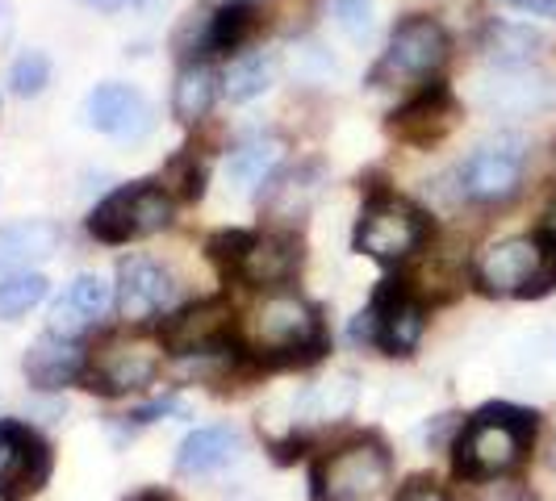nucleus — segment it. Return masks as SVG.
Returning a JSON list of instances; mask_svg holds the SVG:
<instances>
[{"instance_id": "7ed1b4c3", "label": "nucleus", "mask_w": 556, "mask_h": 501, "mask_svg": "<svg viewBox=\"0 0 556 501\" xmlns=\"http://www.w3.org/2000/svg\"><path fill=\"white\" fill-rule=\"evenodd\" d=\"M390 480V455L381 444H348L314 468L318 501H372Z\"/></svg>"}, {"instance_id": "a211bd4d", "label": "nucleus", "mask_w": 556, "mask_h": 501, "mask_svg": "<svg viewBox=\"0 0 556 501\" xmlns=\"http://www.w3.org/2000/svg\"><path fill=\"white\" fill-rule=\"evenodd\" d=\"M59 251V226L55 222H17L0 230V272H17L29 264H42Z\"/></svg>"}, {"instance_id": "412c9836", "label": "nucleus", "mask_w": 556, "mask_h": 501, "mask_svg": "<svg viewBox=\"0 0 556 501\" xmlns=\"http://www.w3.org/2000/svg\"><path fill=\"white\" fill-rule=\"evenodd\" d=\"M280 146L277 139H248V142H239L235 151H230V180L243 189V193H251L255 184H264L268 176H273V167L280 164Z\"/></svg>"}, {"instance_id": "39448f33", "label": "nucleus", "mask_w": 556, "mask_h": 501, "mask_svg": "<svg viewBox=\"0 0 556 501\" xmlns=\"http://www.w3.org/2000/svg\"><path fill=\"white\" fill-rule=\"evenodd\" d=\"M418 334H422V306L410 297V288L402 280H386L377 288L372 306L352 322V338L356 343L386 347L390 356H410Z\"/></svg>"}, {"instance_id": "6e6552de", "label": "nucleus", "mask_w": 556, "mask_h": 501, "mask_svg": "<svg viewBox=\"0 0 556 501\" xmlns=\"http://www.w3.org/2000/svg\"><path fill=\"white\" fill-rule=\"evenodd\" d=\"M51 476V451L47 444L17 426L0 422V493H34Z\"/></svg>"}, {"instance_id": "5701e85b", "label": "nucleus", "mask_w": 556, "mask_h": 501, "mask_svg": "<svg viewBox=\"0 0 556 501\" xmlns=\"http://www.w3.org/2000/svg\"><path fill=\"white\" fill-rule=\"evenodd\" d=\"M540 34L528 26H510V22H502V26H490V34H485V51L498 59V63H506V67H515V63H528L535 51H540Z\"/></svg>"}, {"instance_id": "2eb2a0df", "label": "nucleus", "mask_w": 556, "mask_h": 501, "mask_svg": "<svg viewBox=\"0 0 556 501\" xmlns=\"http://www.w3.org/2000/svg\"><path fill=\"white\" fill-rule=\"evenodd\" d=\"M519 176H523V155L510 146H481L460 171L465 193L477 201H506L519 189Z\"/></svg>"}, {"instance_id": "ddd939ff", "label": "nucleus", "mask_w": 556, "mask_h": 501, "mask_svg": "<svg viewBox=\"0 0 556 501\" xmlns=\"http://www.w3.org/2000/svg\"><path fill=\"white\" fill-rule=\"evenodd\" d=\"M302 251L293 239L285 234H248V243L239 251V259L230 264L235 277H243L248 284H285L298 272Z\"/></svg>"}, {"instance_id": "1a4fd4ad", "label": "nucleus", "mask_w": 556, "mask_h": 501, "mask_svg": "<svg viewBox=\"0 0 556 501\" xmlns=\"http://www.w3.org/2000/svg\"><path fill=\"white\" fill-rule=\"evenodd\" d=\"M155 372H160V351H151L147 343H110L92 360V368L84 372V385L92 393L113 397V393H130L151 385Z\"/></svg>"}, {"instance_id": "58836bf2", "label": "nucleus", "mask_w": 556, "mask_h": 501, "mask_svg": "<svg viewBox=\"0 0 556 501\" xmlns=\"http://www.w3.org/2000/svg\"><path fill=\"white\" fill-rule=\"evenodd\" d=\"M164 501H172V498H164Z\"/></svg>"}, {"instance_id": "c756f323", "label": "nucleus", "mask_w": 556, "mask_h": 501, "mask_svg": "<svg viewBox=\"0 0 556 501\" xmlns=\"http://www.w3.org/2000/svg\"><path fill=\"white\" fill-rule=\"evenodd\" d=\"M210 13L205 9H193L189 17H185V26L176 34V51L180 55H201V51H210Z\"/></svg>"}, {"instance_id": "f03ea898", "label": "nucleus", "mask_w": 556, "mask_h": 501, "mask_svg": "<svg viewBox=\"0 0 556 501\" xmlns=\"http://www.w3.org/2000/svg\"><path fill=\"white\" fill-rule=\"evenodd\" d=\"M243 338L260 356L314 360L323 351V322H318V309L309 301L293 297V293H277V297H264L248 313Z\"/></svg>"}, {"instance_id": "4be33fe9", "label": "nucleus", "mask_w": 556, "mask_h": 501, "mask_svg": "<svg viewBox=\"0 0 556 501\" xmlns=\"http://www.w3.org/2000/svg\"><path fill=\"white\" fill-rule=\"evenodd\" d=\"M255 29H260V9H255L251 0H230L223 9H214V22H210V51H239Z\"/></svg>"}, {"instance_id": "cd10ccee", "label": "nucleus", "mask_w": 556, "mask_h": 501, "mask_svg": "<svg viewBox=\"0 0 556 501\" xmlns=\"http://www.w3.org/2000/svg\"><path fill=\"white\" fill-rule=\"evenodd\" d=\"M67 301L80 309V313H88V318H101L113 306V284L101 277H76L72 288H67Z\"/></svg>"}, {"instance_id": "9d476101", "label": "nucleus", "mask_w": 556, "mask_h": 501, "mask_svg": "<svg viewBox=\"0 0 556 501\" xmlns=\"http://www.w3.org/2000/svg\"><path fill=\"white\" fill-rule=\"evenodd\" d=\"M88 121L97 130H105L113 139H147L151 126H155V113L151 101L142 97L139 88L130 84H101L92 97H88Z\"/></svg>"}, {"instance_id": "72a5a7b5", "label": "nucleus", "mask_w": 556, "mask_h": 501, "mask_svg": "<svg viewBox=\"0 0 556 501\" xmlns=\"http://www.w3.org/2000/svg\"><path fill=\"white\" fill-rule=\"evenodd\" d=\"M164 414H185V401H176V397L151 401V406L135 410V414H130V422H135V426H147V422H155V418H164Z\"/></svg>"}, {"instance_id": "4c0bfd02", "label": "nucleus", "mask_w": 556, "mask_h": 501, "mask_svg": "<svg viewBox=\"0 0 556 501\" xmlns=\"http://www.w3.org/2000/svg\"><path fill=\"white\" fill-rule=\"evenodd\" d=\"M548 230H556V205H553V214H548Z\"/></svg>"}, {"instance_id": "7c9ffc66", "label": "nucleus", "mask_w": 556, "mask_h": 501, "mask_svg": "<svg viewBox=\"0 0 556 501\" xmlns=\"http://www.w3.org/2000/svg\"><path fill=\"white\" fill-rule=\"evenodd\" d=\"M334 17L352 38L372 34V0H334Z\"/></svg>"}, {"instance_id": "9b49d317", "label": "nucleus", "mask_w": 556, "mask_h": 501, "mask_svg": "<svg viewBox=\"0 0 556 501\" xmlns=\"http://www.w3.org/2000/svg\"><path fill=\"white\" fill-rule=\"evenodd\" d=\"M230 334V301L214 297V301H197V306L180 309L176 318H167L160 338L167 351L189 356V351H214L223 347V338Z\"/></svg>"}, {"instance_id": "b1692460", "label": "nucleus", "mask_w": 556, "mask_h": 501, "mask_svg": "<svg viewBox=\"0 0 556 501\" xmlns=\"http://www.w3.org/2000/svg\"><path fill=\"white\" fill-rule=\"evenodd\" d=\"M47 297V277L38 272H13L0 280V318H22Z\"/></svg>"}, {"instance_id": "f257e3e1", "label": "nucleus", "mask_w": 556, "mask_h": 501, "mask_svg": "<svg viewBox=\"0 0 556 501\" xmlns=\"http://www.w3.org/2000/svg\"><path fill=\"white\" fill-rule=\"evenodd\" d=\"M535 435V414L519 406H485L465 426L456 444V473L460 476H498L510 473Z\"/></svg>"}, {"instance_id": "dca6fc26", "label": "nucleus", "mask_w": 556, "mask_h": 501, "mask_svg": "<svg viewBox=\"0 0 556 501\" xmlns=\"http://www.w3.org/2000/svg\"><path fill=\"white\" fill-rule=\"evenodd\" d=\"M456 121V105H452V92L444 84H431L427 92H418L410 105L393 113V134L406 142H435L444 139Z\"/></svg>"}, {"instance_id": "393cba45", "label": "nucleus", "mask_w": 556, "mask_h": 501, "mask_svg": "<svg viewBox=\"0 0 556 501\" xmlns=\"http://www.w3.org/2000/svg\"><path fill=\"white\" fill-rule=\"evenodd\" d=\"M268 84H273V63L260 55L243 59V63H235V67L226 72V97H230V101H251V97H260Z\"/></svg>"}, {"instance_id": "c9c22d12", "label": "nucleus", "mask_w": 556, "mask_h": 501, "mask_svg": "<svg viewBox=\"0 0 556 501\" xmlns=\"http://www.w3.org/2000/svg\"><path fill=\"white\" fill-rule=\"evenodd\" d=\"M515 9H528V13H540V17H556V0H506Z\"/></svg>"}, {"instance_id": "f8f14e48", "label": "nucleus", "mask_w": 556, "mask_h": 501, "mask_svg": "<svg viewBox=\"0 0 556 501\" xmlns=\"http://www.w3.org/2000/svg\"><path fill=\"white\" fill-rule=\"evenodd\" d=\"M540 272V239H506L477 259V284L485 293H519Z\"/></svg>"}, {"instance_id": "f704fd0d", "label": "nucleus", "mask_w": 556, "mask_h": 501, "mask_svg": "<svg viewBox=\"0 0 556 501\" xmlns=\"http://www.w3.org/2000/svg\"><path fill=\"white\" fill-rule=\"evenodd\" d=\"M397 501H447L444 489H435V480H427V476H415L402 493H397Z\"/></svg>"}, {"instance_id": "aec40b11", "label": "nucleus", "mask_w": 556, "mask_h": 501, "mask_svg": "<svg viewBox=\"0 0 556 501\" xmlns=\"http://www.w3.org/2000/svg\"><path fill=\"white\" fill-rule=\"evenodd\" d=\"M214 97H218V76L205 63L185 67L176 76V88H172V113H176V121H185V126L201 121L210 113V105H214Z\"/></svg>"}, {"instance_id": "f3484780", "label": "nucleus", "mask_w": 556, "mask_h": 501, "mask_svg": "<svg viewBox=\"0 0 556 501\" xmlns=\"http://www.w3.org/2000/svg\"><path fill=\"white\" fill-rule=\"evenodd\" d=\"M26 376L34 389L51 393L63 389V385H76L84 376V356L72 338H59V334H47L38 338L26 351Z\"/></svg>"}, {"instance_id": "473e14b6", "label": "nucleus", "mask_w": 556, "mask_h": 501, "mask_svg": "<svg viewBox=\"0 0 556 501\" xmlns=\"http://www.w3.org/2000/svg\"><path fill=\"white\" fill-rule=\"evenodd\" d=\"M88 322H92V318H88V313H80V309L72 306L67 297L51 309V334H59V338H80V334L88 331Z\"/></svg>"}, {"instance_id": "6ab92c4d", "label": "nucleus", "mask_w": 556, "mask_h": 501, "mask_svg": "<svg viewBox=\"0 0 556 501\" xmlns=\"http://www.w3.org/2000/svg\"><path fill=\"white\" fill-rule=\"evenodd\" d=\"M239 451V435L226 431V426H197L193 435L180 444L176 451V468L180 473H214L235 460Z\"/></svg>"}, {"instance_id": "2f4dec72", "label": "nucleus", "mask_w": 556, "mask_h": 501, "mask_svg": "<svg viewBox=\"0 0 556 501\" xmlns=\"http://www.w3.org/2000/svg\"><path fill=\"white\" fill-rule=\"evenodd\" d=\"M167 180L180 184V196H189V201H197V196L205 193V167L197 164L193 155H180L172 164V171H167Z\"/></svg>"}, {"instance_id": "423d86ee", "label": "nucleus", "mask_w": 556, "mask_h": 501, "mask_svg": "<svg viewBox=\"0 0 556 501\" xmlns=\"http://www.w3.org/2000/svg\"><path fill=\"white\" fill-rule=\"evenodd\" d=\"M427 239V218L397 196H372L356 230V247L372 259H402Z\"/></svg>"}, {"instance_id": "e433bc0d", "label": "nucleus", "mask_w": 556, "mask_h": 501, "mask_svg": "<svg viewBox=\"0 0 556 501\" xmlns=\"http://www.w3.org/2000/svg\"><path fill=\"white\" fill-rule=\"evenodd\" d=\"M84 4H97V9H117V4H126V0H84Z\"/></svg>"}, {"instance_id": "4468645a", "label": "nucleus", "mask_w": 556, "mask_h": 501, "mask_svg": "<svg viewBox=\"0 0 556 501\" xmlns=\"http://www.w3.org/2000/svg\"><path fill=\"white\" fill-rule=\"evenodd\" d=\"M172 301V277L151 259H126L117 268V309L122 318H151Z\"/></svg>"}, {"instance_id": "a878e982", "label": "nucleus", "mask_w": 556, "mask_h": 501, "mask_svg": "<svg viewBox=\"0 0 556 501\" xmlns=\"http://www.w3.org/2000/svg\"><path fill=\"white\" fill-rule=\"evenodd\" d=\"M485 101L510 113H528L544 105V84L540 80H494L485 88Z\"/></svg>"}, {"instance_id": "20e7f679", "label": "nucleus", "mask_w": 556, "mask_h": 501, "mask_svg": "<svg viewBox=\"0 0 556 501\" xmlns=\"http://www.w3.org/2000/svg\"><path fill=\"white\" fill-rule=\"evenodd\" d=\"M167 222H172V201H167L164 189L130 184V189H117L113 196H105L92 209L88 230L101 243H130V239H147V234L164 230Z\"/></svg>"}, {"instance_id": "0eeeda50", "label": "nucleus", "mask_w": 556, "mask_h": 501, "mask_svg": "<svg viewBox=\"0 0 556 501\" xmlns=\"http://www.w3.org/2000/svg\"><path fill=\"white\" fill-rule=\"evenodd\" d=\"M447 59V34L440 22L431 17H406L397 22L390 38V51L381 59V67L372 72V80H422L431 76L440 63Z\"/></svg>"}, {"instance_id": "bb28decb", "label": "nucleus", "mask_w": 556, "mask_h": 501, "mask_svg": "<svg viewBox=\"0 0 556 501\" xmlns=\"http://www.w3.org/2000/svg\"><path fill=\"white\" fill-rule=\"evenodd\" d=\"M9 84H13L17 97H38V92L51 84V59L42 55V51H26V55L13 63Z\"/></svg>"}, {"instance_id": "c85d7f7f", "label": "nucleus", "mask_w": 556, "mask_h": 501, "mask_svg": "<svg viewBox=\"0 0 556 501\" xmlns=\"http://www.w3.org/2000/svg\"><path fill=\"white\" fill-rule=\"evenodd\" d=\"M556 288V230H544L540 234V272L523 288V297H544Z\"/></svg>"}]
</instances>
